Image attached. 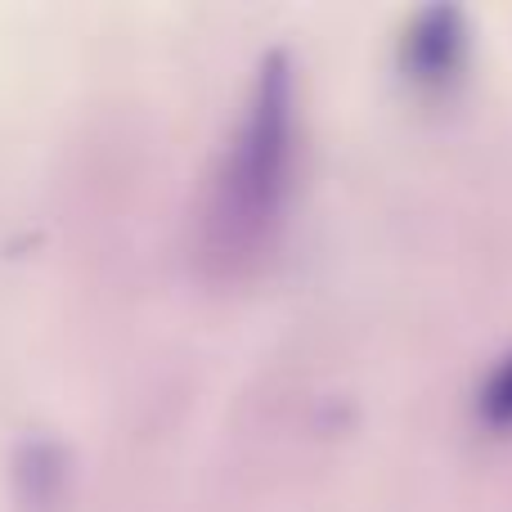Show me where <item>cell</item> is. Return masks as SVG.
Returning a JSON list of instances; mask_svg holds the SVG:
<instances>
[{"instance_id":"1","label":"cell","mask_w":512,"mask_h":512,"mask_svg":"<svg viewBox=\"0 0 512 512\" xmlns=\"http://www.w3.org/2000/svg\"><path fill=\"white\" fill-rule=\"evenodd\" d=\"M297 167V72L288 54L261 59L230 140L207 176L194 256L207 279H248L274 252Z\"/></svg>"},{"instance_id":"3","label":"cell","mask_w":512,"mask_h":512,"mask_svg":"<svg viewBox=\"0 0 512 512\" xmlns=\"http://www.w3.org/2000/svg\"><path fill=\"white\" fill-rule=\"evenodd\" d=\"M477 409L490 427H512V355L486 378V387H481V396H477Z\"/></svg>"},{"instance_id":"2","label":"cell","mask_w":512,"mask_h":512,"mask_svg":"<svg viewBox=\"0 0 512 512\" xmlns=\"http://www.w3.org/2000/svg\"><path fill=\"white\" fill-rule=\"evenodd\" d=\"M468 63V27L454 5H427L400 36V68L414 86L445 90Z\"/></svg>"}]
</instances>
